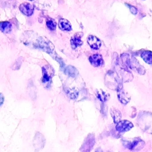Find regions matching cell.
Instances as JSON below:
<instances>
[{
    "label": "cell",
    "mask_w": 152,
    "mask_h": 152,
    "mask_svg": "<svg viewBox=\"0 0 152 152\" xmlns=\"http://www.w3.org/2000/svg\"><path fill=\"white\" fill-rule=\"evenodd\" d=\"M123 145L131 151H138L142 149L145 143L143 140L138 137L132 138V140H123Z\"/></svg>",
    "instance_id": "6da1fadb"
},
{
    "label": "cell",
    "mask_w": 152,
    "mask_h": 152,
    "mask_svg": "<svg viewBox=\"0 0 152 152\" xmlns=\"http://www.w3.org/2000/svg\"><path fill=\"white\" fill-rule=\"evenodd\" d=\"M133 127L132 123L128 120L120 121L116 125V129L117 131L121 133L128 132Z\"/></svg>",
    "instance_id": "7a4b0ae2"
},
{
    "label": "cell",
    "mask_w": 152,
    "mask_h": 152,
    "mask_svg": "<svg viewBox=\"0 0 152 152\" xmlns=\"http://www.w3.org/2000/svg\"><path fill=\"white\" fill-rule=\"evenodd\" d=\"M52 69H51L52 70ZM50 70V67L47 66L42 68V74H43V79L42 82L45 85H49L51 81L52 76L53 75V71Z\"/></svg>",
    "instance_id": "3957f363"
},
{
    "label": "cell",
    "mask_w": 152,
    "mask_h": 152,
    "mask_svg": "<svg viewBox=\"0 0 152 152\" xmlns=\"http://www.w3.org/2000/svg\"><path fill=\"white\" fill-rule=\"evenodd\" d=\"M45 141L46 140L43 135L39 132H37L34 140V145L35 149L38 150L43 149L45 145Z\"/></svg>",
    "instance_id": "277c9868"
},
{
    "label": "cell",
    "mask_w": 152,
    "mask_h": 152,
    "mask_svg": "<svg viewBox=\"0 0 152 152\" xmlns=\"http://www.w3.org/2000/svg\"><path fill=\"white\" fill-rule=\"evenodd\" d=\"M19 10L25 15L30 16L34 13V7L31 4L23 3L19 6Z\"/></svg>",
    "instance_id": "5b68a950"
},
{
    "label": "cell",
    "mask_w": 152,
    "mask_h": 152,
    "mask_svg": "<svg viewBox=\"0 0 152 152\" xmlns=\"http://www.w3.org/2000/svg\"><path fill=\"white\" fill-rule=\"evenodd\" d=\"M87 42L91 48L95 50H97L102 45V42L96 37L91 35L87 39Z\"/></svg>",
    "instance_id": "8992f818"
},
{
    "label": "cell",
    "mask_w": 152,
    "mask_h": 152,
    "mask_svg": "<svg viewBox=\"0 0 152 152\" xmlns=\"http://www.w3.org/2000/svg\"><path fill=\"white\" fill-rule=\"evenodd\" d=\"M89 61L94 67H99L103 64V58L99 54H94L89 57Z\"/></svg>",
    "instance_id": "52a82bcc"
},
{
    "label": "cell",
    "mask_w": 152,
    "mask_h": 152,
    "mask_svg": "<svg viewBox=\"0 0 152 152\" xmlns=\"http://www.w3.org/2000/svg\"><path fill=\"white\" fill-rule=\"evenodd\" d=\"M89 135L90 137H88L86 138V141H85V142L83 145V149L82 150H83V151H85V152H87L88 150V152H89V151L91 150L92 148L94 146V143L95 142V139L94 135L92 134Z\"/></svg>",
    "instance_id": "ba28073f"
},
{
    "label": "cell",
    "mask_w": 152,
    "mask_h": 152,
    "mask_svg": "<svg viewBox=\"0 0 152 152\" xmlns=\"http://www.w3.org/2000/svg\"><path fill=\"white\" fill-rule=\"evenodd\" d=\"M82 35L79 36V34H77L72 38L71 40V47L72 48L76 49V48L83 44V42L81 40V38Z\"/></svg>",
    "instance_id": "9c48e42d"
},
{
    "label": "cell",
    "mask_w": 152,
    "mask_h": 152,
    "mask_svg": "<svg viewBox=\"0 0 152 152\" xmlns=\"http://www.w3.org/2000/svg\"><path fill=\"white\" fill-rule=\"evenodd\" d=\"M59 28L62 31H70L72 30V26L69 21L65 19H61L59 21Z\"/></svg>",
    "instance_id": "30bf717a"
},
{
    "label": "cell",
    "mask_w": 152,
    "mask_h": 152,
    "mask_svg": "<svg viewBox=\"0 0 152 152\" xmlns=\"http://www.w3.org/2000/svg\"><path fill=\"white\" fill-rule=\"evenodd\" d=\"M12 29V25L8 21H2L0 23V30L4 33H8Z\"/></svg>",
    "instance_id": "8fae6325"
},
{
    "label": "cell",
    "mask_w": 152,
    "mask_h": 152,
    "mask_svg": "<svg viewBox=\"0 0 152 152\" xmlns=\"http://www.w3.org/2000/svg\"><path fill=\"white\" fill-rule=\"evenodd\" d=\"M111 114L115 123H118L120 121V120L122 118V115L121 112L119 110L114 109L111 111Z\"/></svg>",
    "instance_id": "7c38bea8"
},
{
    "label": "cell",
    "mask_w": 152,
    "mask_h": 152,
    "mask_svg": "<svg viewBox=\"0 0 152 152\" xmlns=\"http://www.w3.org/2000/svg\"><path fill=\"white\" fill-rule=\"evenodd\" d=\"M64 72L67 76L72 77H74L77 74L78 71L76 69V68L73 66H69L65 69Z\"/></svg>",
    "instance_id": "4fadbf2b"
},
{
    "label": "cell",
    "mask_w": 152,
    "mask_h": 152,
    "mask_svg": "<svg viewBox=\"0 0 152 152\" xmlns=\"http://www.w3.org/2000/svg\"><path fill=\"white\" fill-rule=\"evenodd\" d=\"M141 56L146 63L152 64V52L149 51H143L141 54Z\"/></svg>",
    "instance_id": "5bb4252c"
},
{
    "label": "cell",
    "mask_w": 152,
    "mask_h": 152,
    "mask_svg": "<svg viewBox=\"0 0 152 152\" xmlns=\"http://www.w3.org/2000/svg\"><path fill=\"white\" fill-rule=\"evenodd\" d=\"M46 25L48 28L50 29V30H55L56 28V24L55 23V21L52 20H48L46 22Z\"/></svg>",
    "instance_id": "9a60e30c"
},
{
    "label": "cell",
    "mask_w": 152,
    "mask_h": 152,
    "mask_svg": "<svg viewBox=\"0 0 152 152\" xmlns=\"http://www.w3.org/2000/svg\"><path fill=\"white\" fill-rule=\"evenodd\" d=\"M66 93L69 95V96L71 99H76V97H77L78 94H79L78 92L76 91L75 90H69V89L68 91H66Z\"/></svg>",
    "instance_id": "2e32d148"
},
{
    "label": "cell",
    "mask_w": 152,
    "mask_h": 152,
    "mask_svg": "<svg viewBox=\"0 0 152 152\" xmlns=\"http://www.w3.org/2000/svg\"><path fill=\"white\" fill-rule=\"evenodd\" d=\"M97 97H98L100 101H102V102H105V101H106L107 99V94L103 91L101 92V93H100L99 92H98V94H97Z\"/></svg>",
    "instance_id": "e0dca14e"
},
{
    "label": "cell",
    "mask_w": 152,
    "mask_h": 152,
    "mask_svg": "<svg viewBox=\"0 0 152 152\" xmlns=\"http://www.w3.org/2000/svg\"><path fill=\"white\" fill-rule=\"evenodd\" d=\"M130 11H131V12L134 14H137V10L136 9V8L134 7H132L130 8Z\"/></svg>",
    "instance_id": "ac0fdd59"
},
{
    "label": "cell",
    "mask_w": 152,
    "mask_h": 152,
    "mask_svg": "<svg viewBox=\"0 0 152 152\" xmlns=\"http://www.w3.org/2000/svg\"><path fill=\"white\" fill-rule=\"evenodd\" d=\"M4 102V96L2 94H0V106L2 105Z\"/></svg>",
    "instance_id": "d6986e66"
},
{
    "label": "cell",
    "mask_w": 152,
    "mask_h": 152,
    "mask_svg": "<svg viewBox=\"0 0 152 152\" xmlns=\"http://www.w3.org/2000/svg\"><path fill=\"white\" fill-rule=\"evenodd\" d=\"M95 152H102V151L101 149H97V150L95 151Z\"/></svg>",
    "instance_id": "ffe728a7"
},
{
    "label": "cell",
    "mask_w": 152,
    "mask_h": 152,
    "mask_svg": "<svg viewBox=\"0 0 152 152\" xmlns=\"http://www.w3.org/2000/svg\"><path fill=\"white\" fill-rule=\"evenodd\" d=\"M29 1H33V0H29Z\"/></svg>",
    "instance_id": "44dd1931"
}]
</instances>
